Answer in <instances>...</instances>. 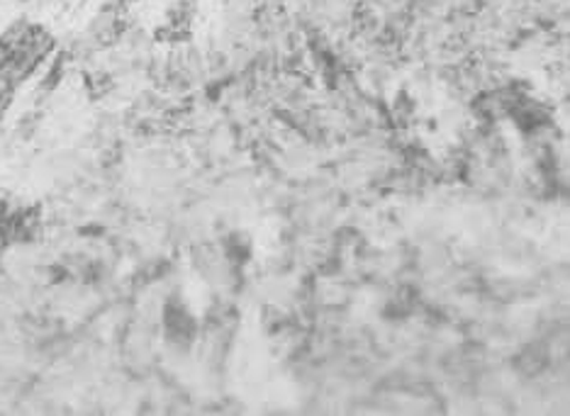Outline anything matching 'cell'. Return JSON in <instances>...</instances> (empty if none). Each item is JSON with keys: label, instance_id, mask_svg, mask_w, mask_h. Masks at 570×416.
Here are the masks:
<instances>
[{"label": "cell", "instance_id": "cell-1", "mask_svg": "<svg viewBox=\"0 0 570 416\" xmlns=\"http://www.w3.org/2000/svg\"><path fill=\"white\" fill-rule=\"evenodd\" d=\"M135 20L154 42L186 44L203 22V0H135Z\"/></svg>", "mask_w": 570, "mask_h": 416}, {"label": "cell", "instance_id": "cell-2", "mask_svg": "<svg viewBox=\"0 0 570 416\" xmlns=\"http://www.w3.org/2000/svg\"><path fill=\"white\" fill-rule=\"evenodd\" d=\"M200 315L198 309L193 307V303L184 293H174L168 300L164 303L161 309V329H164V339L166 344L180 350V354H186L193 346L198 344V336H200Z\"/></svg>", "mask_w": 570, "mask_h": 416}]
</instances>
